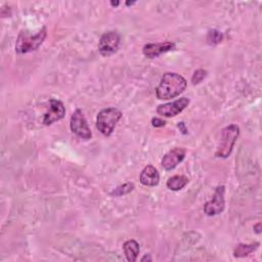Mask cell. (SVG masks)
Masks as SVG:
<instances>
[{"label": "cell", "instance_id": "cell-1", "mask_svg": "<svg viewBox=\"0 0 262 262\" xmlns=\"http://www.w3.org/2000/svg\"><path fill=\"white\" fill-rule=\"evenodd\" d=\"M186 80L177 73L163 75L156 94L159 99H171L180 95L186 88Z\"/></svg>", "mask_w": 262, "mask_h": 262}, {"label": "cell", "instance_id": "cell-2", "mask_svg": "<svg viewBox=\"0 0 262 262\" xmlns=\"http://www.w3.org/2000/svg\"><path fill=\"white\" fill-rule=\"evenodd\" d=\"M46 38V28L43 27L35 35L30 34L28 31H21L16 39L15 51L17 53H28L37 50Z\"/></svg>", "mask_w": 262, "mask_h": 262}, {"label": "cell", "instance_id": "cell-3", "mask_svg": "<svg viewBox=\"0 0 262 262\" xmlns=\"http://www.w3.org/2000/svg\"><path fill=\"white\" fill-rule=\"evenodd\" d=\"M239 135V128L235 124H231L223 128L220 132L219 142L215 156L226 159L232 151L233 145Z\"/></svg>", "mask_w": 262, "mask_h": 262}, {"label": "cell", "instance_id": "cell-4", "mask_svg": "<svg viewBox=\"0 0 262 262\" xmlns=\"http://www.w3.org/2000/svg\"><path fill=\"white\" fill-rule=\"evenodd\" d=\"M122 117V113L116 107H106L101 110L96 118V128L104 136H110L117 123Z\"/></svg>", "mask_w": 262, "mask_h": 262}, {"label": "cell", "instance_id": "cell-5", "mask_svg": "<svg viewBox=\"0 0 262 262\" xmlns=\"http://www.w3.org/2000/svg\"><path fill=\"white\" fill-rule=\"evenodd\" d=\"M70 127L73 133L78 135L79 137L83 139H90L92 136L91 130L87 124V121L82 113L81 110L77 108L72 117H71V122H70Z\"/></svg>", "mask_w": 262, "mask_h": 262}, {"label": "cell", "instance_id": "cell-6", "mask_svg": "<svg viewBox=\"0 0 262 262\" xmlns=\"http://www.w3.org/2000/svg\"><path fill=\"white\" fill-rule=\"evenodd\" d=\"M120 45V36L117 32L104 33L98 42V51L103 56H108L117 52Z\"/></svg>", "mask_w": 262, "mask_h": 262}, {"label": "cell", "instance_id": "cell-7", "mask_svg": "<svg viewBox=\"0 0 262 262\" xmlns=\"http://www.w3.org/2000/svg\"><path fill=\"white\" fill-rule=\"evenodd\" d=\"M225 187L223 185L217 186L215 189L212 200L207 202L204 206V212L208 216H214L220 214L224 210L225 200H224Z\"/></svg>", "mask_w": 262, "mask_h": 262}, {"label": "cell", "instance_id": "cell-8", "mask_svg": "<svg viewBox=\"0 0 262 262\" xmlns=\"http://www.w3.org/2000/svg\"><path fill=\"white\" fill-rule=\"evenodd\" d=\"M66 108L63 106V103L57 99L51 98L48 103V110L44 114L42 123L46 126L51 125L59 120H61L64 117Z\"/></svg>", "mask_w": 262, "mask_h": 262}, {"label": "cell", "instance_id": "cell-9", "mask_svg": "<svg viewBox=\"0 0 262 262\" xmlns=\"http://www.w3.org/2000/svg\"><path fill=\"white\" fill-rule=\"evenodd\" d=\"M189 99L186 97H181L173 102H168L164 104H160L157 108V113L163 117H174L181 113L188 104H189Z\"/></svg>", "mask_w": 262, "mask_h": 262}, {"label": "cell", "instance_id": "cell-10", "mask_svg": "<svg viewBox=\"0 0 262 262\" xmlns=\"http://www.w3.org/2000/svg\"><path fill=\"white\" fill-rule=\"evenodd\" d=\"M173 49H175V43L166 41L162 43H147L143 46L142 52L146 57L155 58Z\"/></svg>", "mask_w": 262, "mask_h": 262}, {"label": "cell", "instance_id": "cell-11", "mask_svg": "<svg viewBox=\"0 0 262 262\" xmlns=\"http://www.w3.org/2000/svg\"><path fill=\"white\" fill-rule=\"evenodd\" d=\"M184 157L185 149L182 147H175L164 156V158L162 159V166L167 171L172 170L183 161Z\"/></svg>", "mask_w": 262, "mask_h": 262}, {"label": "cell", "instance_id": "cell-12", "mask_svg": "<svg viewBox=\"0 0 262 262\" xmlns=\"http://www.w3.org/2000/svg\"><path fill=\"white\" fill-rule=\"evenodd\" d=\"M139 180L145 186H156L159 184L160 174L154 166L148 165L144 167L143 170L141 171Z\"/></svg>", "mask_w": 262, "mask_h": 262}, {"label": "cell", "instance_id": "cell-13", "mask_svg": "<svg viewBox=\"0 0 262 262\" xmlns=\"http://www.w3.org/2000/svg\"><path fill=\"white\" fill-rule=\"evenodd\" d=\"M124 254L129 262L136 261L138 254H139V245L134 239H129L124 243L123 245Z\"/></svg>", "mask_w": 262, "mask_h": 262}, {"label": "cell", "instance_id": "cell-14", "mask_svg": "<svg viewBox=\"0 0 262 262\" xmlns=\"http://www.w3.org/2000/svg\"><path fill=\"white\" fill-rule=\"evenodd\" d=\"M188 183V178L184 175H175L167 180V187L171 190H180Z\"/></svg>", "mask_w": 262, "mask_h": 262}, {"label": "cell", "instance_id": "cell-15", "mask_svg": "<svg viewBox=\"0 0 262 262\" xmlns=\"http://www.w3.org/2000/svg\"><path fill=\"white\" fill-rule=\"evenodd\" d=\"M259 247V243H255V244H238L234 251H233V256L234 257H246L249 254H251L252 252L256 251Z\"/></svg>", "mask_w": 262, "mask_h": 262}, {"label": "cell", "instance_id": "cell-16", "mask_svg": "<svg viewBox=\"0 0 262 262\" xmlns=\"http://www.w3.org/2000/svg\"><path fill=\"white\" fill-rule=\"evenodd\" d=\"M222 34L218 30H210L207 34V42L209 45H217L222 41Z\"/></svg>", "mask_w": 262, "mask_h": 262}, {"label": "cell", "instance_id": "cell-17", "mask_svg": "<svg viewBox=\"0 0 262 262\" xmlns=\"http://www.w3.org/2000/svg\"><path fill=\"white\" fill-rule=\"evenodd\" d=\"M134 188V184L133 183H130V182H127L123 185H120L118 186L117 188H115L111 194L112 195H116V196H120V195H124V194H127L129 193L130 191H132Z\"/></svg>", "mask_w": 262, "mask_h": 262}, {"label": "cell", "instance_id": "cell-18", "mask_svg": "<svg viewBox=\"0 0 262 262\" xmlns=\"http://www.w3.org/2000/svg\"><path fill=\"white\" fill-rule=\"evenodd\" d=\"M206 76H207V71H205V70H203V69L196 70V71L193 73L192 77H191V82H192V84L195 85V84L201 83V82L204 80V78H205Z\"/></svg>", "mask_w": 262, "mask_h": 262}, {"label": "cell", "instance_id": "cell-19", "mask_svg": "<svg viewBox=\"0 0 262 262\" xmlns=\"http://www.w3.org/2000/svg\"><path fill=\"white\" fill-rule=\"evenodd\" d=\"M151 124H152V126H154V127L158 128V127H163V126H165L166 122H165V121H163L162 119H159V118H152V120H151Z\"/></svg>", "mask_w": 262, "mask_h": 262}, {"label": "cell", "instance_id": "cell-20", "mask_svg": "<svg viewBox=\"0 0 262 262\" xmlns=\"http://www.w3.org/2000/svg\"><path fill=\"white\" fill-rule=\"evenodd\" d=\"M260 226H261V223L259 222V223H257L256 225H254V229H255V231L257 232V233H260L261 232V230L259 229L260 228Z\"/></svg>", "mask_w": 262, "mask_h": 262}, {"label": "cell", "instance_id": "cell-21", "mask_svg": "<svg viewBox=\"0 0 262 262\" xmlns=\"http://www.w3.org/2000/svg\"><path fill=\"white\" fill-rule=\"evenodd\" d=\"M146 260H147V261H151V258H150L149 255H145L144 257L141 258V261H142V262H144V261H146Z\"/></svg>", "mask_w": 262, "mask_h": 262}, {"label": "cell", "instance_id": "cell-22", "mask_svg": "<svg viewBox=\"0 0 262 262\" xmlns=\"http://www.w3.org/2000/svg\"><path fill=\"white\" fill-rule=\"evenodd\" d=\"M111 4H112V5H113V6H118V5H119V4H120V2H119V1H116V2H114V1H112V2H111Z\"/></svg>", "mask_w": 262, "mask_h": 262}, {"label": "cell", "instance_id": "cell-23", "mask_svg": "<svg viewBox=\"0 0 262 262\" xmlns=\"http://www.w3.org/2000/svg\"><path fill=\"white\" fill-rule=\"evenodd\" d=\"M135 2H126V5H132V4H134Z\"/></svg>", "mask_w": 262, "mask_h": 262}]
</instances>
